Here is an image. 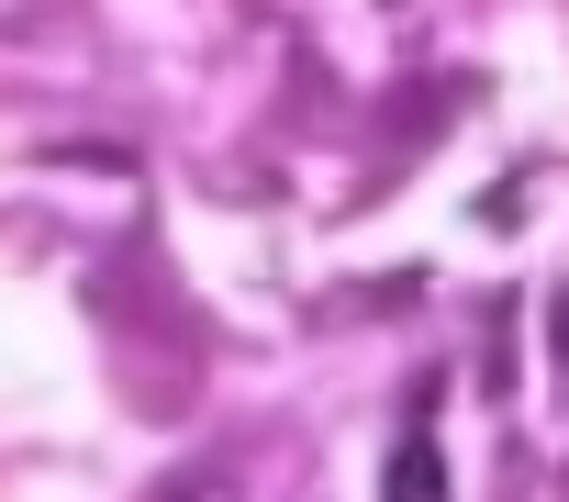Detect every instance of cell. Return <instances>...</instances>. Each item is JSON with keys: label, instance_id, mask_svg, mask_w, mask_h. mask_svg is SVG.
<instances>
[{"label": "cell", "instance_id": "obj_1", "mask_svg": "<svg viewBox=\"0 0 569 502\" xmlns=\"http://www.w3.org/2000/svg\"><path fill=\"white\" fill-rule=\"evenodd\" d=\"M380 502H447V480H436V402H413V424H402V469L380 480Z\"/></svg>", "mask_w": 569, "mask_h": 502}, {"label": "cell", "instance_id": "obj_2", "mask_svg": "<svg viewBox=\"0 0 569 502\" xmlns=\"http://www.w3.org/2000/svg\"><path fill=\"white\" fill-rule=\"evenodd\" d=\"M157 502H246V491H234V480H223V469H179V480H168V491H157Z\"/></svg>", "mask_w": 569, "mask_h": 502}]
</instances>
